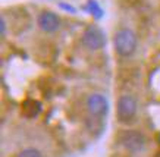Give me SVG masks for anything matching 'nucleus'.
<instances>
[{"mask_svg": "<svg viewBox=\"0 0 160 157\" xmlns=\"http://www.w3.org/2000/svg\"><path fill=\"white\" fill-rule=\"evenodd\" d=\"M60 7H62V9H65V10H68V12H71V13H75V12H77V9H75V7H73V6H71V5H66V3H60Z\"/></svg>", "mask_w": 160, "mask_h": 157, "instance_id": "nucleus-10", "label": "nucleus"}, {"mask_svg": "<svg viewBox=\"0 0 160 157\" xmlns=\"http://www.w3.org/2000/svg\"><path fill=\"white\" fill-rule=\"evenodd\" d=\"M0 28H2V37H5L6 35V19H5V16H2V19H0Z\"/></svg>", "mask_w": 160, "mask_h": 157, "instance_id": "nucleus-11", "label": "nucleus"}, {"mask_svg": "<svg viewBox=\"0 0 160 157\" xmlns=\"http://www.w3.org/2000/svg\"><path fill=\"white\" fill-rule=\"evenodd\" d=\"M82 44L90 50H100L106 44V37L100 28L97 27H88L82 34Z\"/></svg>", "mask_w": 160, "mask_h": 157, "instance_id": "nucleus-4", "label": "nucleus"}, {"mask_svg": "<svg viewBox=\"0 0 160 157\" xmlns=\"http://www.w3.org/2000/svg\"><path fill=\"white\" fill-rule=\"evenodd\" d=\"M84 9L87 10L90 15H92L96 19H100L103 15H104V12H103L102 6L97 3V0H88L87 5L84 6Z\"/></svg>", "mask_w": 160, "mask_h": 157, "instance_id": "nucleus-8", "label": "nucleus"}, {"mask_svg": "<svg viewBox=\"0 0 160 157\" xmlns=\"http://www.w3.org/2000/svg\"><path fill=\"white\" fill-rule=\"evenodd\" d=\"M122 145L131 153H140L146 147V137L142 135L140 131H134V129H126L121 135Z\"/></svg>", "mask_w": 160, "mask_h": 157, "instance_id": "nucleus-3", "label": "nucleus"}, {"mask_svg": "<svg viewBox=\"0 0 160 157\" xmlns=\"http://www.w3.org/2000/svg\"><path fill=\"white\" fill-rule=\"evenodd\" d=\"M137 44H138V38H137V34L134 31L128 30V28H123V30H119L115 34V38H113V46H115V50L116 53L122 57H129L134 54V52L137 50Z\"/></svg>", "mask_w": 160, "mask_h": 157, "instance_id": "nucleus-1", "label": "nucleus"}, {"mask_svg": "<svg viewBox=\"0 0 160 157\" xmlns=\"http://www.w3.org/2000/svg\"><path fill=\"white\" fill-rule=\"evenodd\" d=\"M18 157H43V156H41V153L37 148H25V150H22L19 153Z\"/></svg>", "mask_w": 160, "mask_h": 157, "instance_id": "nucleus-9", "label": "nucleus"}, {"mask_svg": "<svg viewBox=\"0 0 160 157\" xmlns=\"http://www.w3.org/2000/svg\"><path fill=\"white\" fill-rule=\"evenodd\" d=\"M137 109H138V104H137V100L132 96H129V94L121 96L116 106V113L119 122L126 123L132 120L137 115Z\"/></svg>", "mask_w": 160, "mask_h": 157, "instance_id": "nucleus-2", "label": "nucleus"}, {"mask_svg": "<svg viewBox=\"0 0 160 157\" xmlns=\"http://www.w3.org/2000/svg\"><path fill=\"white\" fill-rule=\"evenodd\" d=\"M21 112H22V115H24L25 118H28V119L37 118L40 115V112H41V104L37 100H25L24 103H22Z\"/></svg>", "mask_w": 160, "mask_h": 157, "instance_id": "nucleus-7", "label": "nucleus"}, {"mask_svg": "<svg viewBox=\"0 0 160 157\" xmlns=\"http://www.w3.org/2000/svg\"><path fill=\"white\" fill-rule=\"evenodd\" d=\"M38 27L46 32H54L60 27V18H59L54 12L50 10H44L38 15Z\"/></svg>", "mask_w": 160, "mask_h": 157, "instance_id": "nucleus-6", "label": "nucleus"}, {"mask_svg": "<svg viewBox=\"0 0 160 157\" xmlns=\"http://www.w3.org/2000/svg\"><path fill=\"white\" fill-rule=\"evenodd\" d=\"M87 109L90 115L96 118H102L109 110V101L102 94H91L87 98Z\"/></svg>", "mask_w": 160, "mask_h": 157, "instance_id": "nucleus-5", "label": "nucleus"}]
</instances>
